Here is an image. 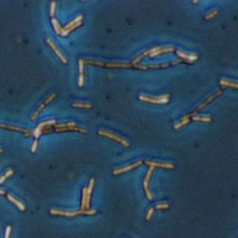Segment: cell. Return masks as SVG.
Masks as SVG:
<instances>
[{
  "instance_id": "603a6c76",
  "label": "cell",
  "mask_w": 238,
  "mask_h": 238,
  "mask_svg": "<svg viewBox=\"0 0 238 238\" xmlns=\"http://www.w3.org/2000/svg\"><path fill=\"white\" fill-rule=\"evenodd\" d=\"M73 107L74 108H90L92 107L91 103H81L77 102L73 103Z\"/></svg>"
},
{
  "instance_id": "5b68a950",
  "label": "cell",
  "mask_w": 238,
  "mask_h": 238,
  "mask_svg": "<svg viewBox=\"0 0 238 238\" xmlns=\"http://www.w3.org/2000/svg\"><path fill=\"white\" fill-rule=\"evenodd\" d=\"M56 96V93H54V92L52 93V94H51L50 95H49V97H48L47 99H46V100H45V102H42L41 104H40V105L39 106L38 108H37V110L36 111V112H35V113L33 115V116L31 117V120L32 121L36 120V119L37 118V117H38V115L40 114V112H41L43 110V108H44L46 107V105H48L49 103H50L54 99H55Z\"/></svg>"
},
{
  "instance_id": "cb8c5ba5",
  "label": "cell",
  "mask_w": 238,
  "mask_h": 238,
  "mask_svg": "<svg viewBox=\"0 0 238 238\" xmlns=\"http://www.w3.org/2000/svg\"><path fill=\"white\" fill-rule=\"evenodd\" d=\"M86 190L87 188L84 187L83 189V198H82L81 204V210H85L86 209Z\"/></svg>"
},
{
  "instance_id": "8fae6325",
  "label": "cell",
  "mask_w": 238,
  "mask_h": 238,
  "mask_svg": "<svg viewBox=\"0 0 238 238\" xmlns=\"http://www.w3.org/2000/svg\"><path fill=\"white\" fill-rule=\"evenodd\" d=\"M145 164L148 166L153 167H158V168H167V169H173L174 168V165L171 163H158V162L152 161H145Z\"/></svg>"
},
{
  "instance_id": "ffe728a7",
  "label": "cell",
  "mask_w": 238,
  "mask_h": 238,
  "mask_svg": "<svg viewBox=\"0 0 238 238\" xmlns=\"http://www.w3.org/2000/svg\"><path fill=\"white\" fill-rule=\"evenodd\" d=\"M82 20H83V15H78V16H77L76 18H75V19H73V20L72 21V22H69V23L67 24V25H66L65 27H64L63 29H69V28H71L72 26L75 25L76 24L78 23V22H81Z\"/></svg>"
},
{
  "instance_id": "ac0fdd59",
  "label": "cell",
  "mask_w": 238,
  "mask_h": 238,
  "mask_svg": "<svg viewBox=\"0 0 238 238\" xmlns=\"http://www.w3.org/2000/svg\"><path fill=\"white\" fill-rule=\"evenodd\" d=\"M220 84L223 87H231V88H238V84L237 82H233L230 81L228 79H225V78H221V80L220 81Z\"/></svg>"
},
{
  "instance_id": "83f0119b",
  "label": "cell",
  "mask_w": 238,
  "mask_h": 238,
  "mask_svg": "<svg viewBox=\"0 0 238 238\" xmlns=\"http://www.w3.org/2000/svg\"><path fill=\"white\" fill-rule=\"evenodd\" d=\"M217 13H218L217 10H216V9H215V10L212 11V12H210V13L207 14V15L205 16V19H206V20H209V19H211L212 18L216 16V15H217Z\"/></svg>"
},
{
  "instance_id": "f546056e",
  "label": "cell",
  "mask_w": 238,
  "mask_h": 238,
  "mask_svg": "<svg viewBox=\"0 0 238 238\" xmlns=\"http://www.w3.org/2000/svg\"><path fill=\"white\" fill-rule=\"evenodd\" d=\"M153 211H154V207H151V208H149L147 216H146V220H147V221H149V219H150L151 217H152L153 214Z\"/></svg>"
},
{
  "instance_id": "d4e9b609",
  "label": "cell",
  "mask_w": 238,
  "mask_h": 238,
  "mask_svg": "<svg viewBox=\"0 0 238 238\" xmlns=\"http://www.w3.org/2000/svg\"><path fill=\"white\" fill-rule=\"evenodd\" d=\"M14 174V170H12V169H9L7 171H6V173L3 176H2L1 178H0V184H2L3 182H4L6 180V178H9V176H11L12 174Z\"/></svg>"
},
{
  "instance_id": "4316f807",
  "label": "cell",
  "mask_w": 238,
  "mask_h": 238,
  "mask_svg": "<svg viewBox=\"0 0 238 238\" xmlns=\"http://www.w3.org/2000/svg\"><path fill=\"white\" fill-rule=\"evenodd\" d=\"M55 12H56V2L53 1L51 2V6H50V16L53 18H54V15H55Z\"/></svg>"
},
{
  "instance_id": "7a4b0ae2",
  "label": "cell",
  "mask_w": 238,
  "mask_h": 238,
  "mask_svg": "<svg viewBox=\"0 0 238 238\" xmlns=\"http://www.w3.org/2000/svg\"><path fill=\"white\" fill-rule=\"evenodd\" d=\"M170 96V94H166L163 95L158 96V97H149V96H146L144 95H140L139 96V99L144 102L152 103V104H163V103H167L169 102Z\"/></svg>"
},
{
  "instance_id": "e575fe53",
  "label": "cell",
  "mask_w": 238,
  "mask_h": 238,
  "mask_svg": "<svg viewBox=\"0 0 238 238\" xmlns=\"http://www.w3.org/2000/svg\"><path fill=\"white\" fill-rule=\"evenodd\" d=\"M194 2V3H197V2H198V1H194V2Z\"/></svg>"
},
{
  "instance_id": "52a82bcc",
  "label": "cell",
  "mask_w": 238,
  "mask_h": 238,
  "mask_svg": "<svg viewBox=\"0 0 238 238\" xmlns=\"http://www.w3.org/2000/svg\"><path fill=\"white\" fill-rule=\"evenodd\" d=\"M56 121L55 119H52V120L46 121H43L41 123H39L38 125V126L36 128L33 129V135H34L35 139H38L40 136H41V131L43 129V126H46V125H56Z\"/></svg>"
},
{
  "instance_id": "d6a6232c",
  "label": "cell",
  "mask_w": 238,
  "mask_h": 238,
  "mask_svg": "<svg viewBox=\"0 0 238 238\" xmlns=\"http://www.w3.org/2000/svg\"><path fill=\"white\" fill-rule=\"evenodd\" d=\"M0 194H2V195H3V194H6V191H5L4 190L0 189Z\"/></svg>"
},
{
  "instance_id": "7402d4cb",
  "label": "cell",
  "mask_w": 238,
  "mask_h": 238,
  "mask_svg": "<svg viewBox=\"0 0 238 238\" xmlns=\"http://www.w3.org/2000/svg\"><path fill=\"white\" fill-rule=\"evenodd\" d=\"M193 120L199 121L203 122H210L211 118L209 116H192Z\"/></svg>"
},
{
  "instance_id": "7c38bea8",
  "label": "cell",
  "mask_w": 238,
  "mask_h": 238,
  "mask_svg": "<svg viewBox=\"0 0 238 238\" xmlns=\"http://www.w3.org/2000/svg\"><path fill=\"white\" fill-rule=\"evenodd\" d=\"M221 94H222V90H219V91H217L216 93H214V94L211 95H210V97L207 98V99H206V101H204V102L201 103V104H200V106H199V107L197 108V110H196L195 112H194V113H197V112H199V111H200V109H202V108H205L206 106H207V104H209V103L211 102L213 100V99H216V98L217 97V96L220 95H221Z\"/></svg>"
},
{
  "instance_id": "e0dca14e",
  "label": "cell",
  "mask_w": 238,
  "mask_h": 238,
  "mask_svg": "<svg viewBox=\"0 0 238 238\" xmlns=\"http://www.w3.org/2000/svg\"><path fill=\"white\" fill-rule=\"evenodd\" d=\"M7 198L9 199V200L10 201H12V203L15 204L16 205L17 207H19V210H22V211H23V210H25V206H24V204L21 203L20 201H19L18 200H16V199L15 197H13V196L11 195V194H7Z\"/></svg>"
},
{
  "instance_id": "9a60e30c",
  "label": "cell",
  "mask_w": 238,
  "mask_h": 238,
  "mask_svg": "<svg viewBox=\"0 0 238 238\" xmlns=\"http://www.w3.org/2000/svg\"><path fill=\"white\" fill-rule=\"evenodd\" d=\"M79 68H80V76H79V86L82 87L84 84V62L80 59L79 61Z\"/></svg>"
},
{
  "instance_id": "4dcf8cb0",
  "label": "cell",
  "mask_w": 238,
  "mask_h": 238,
  "mask_svg": "<svg viewBox=\"0 0 238 238\" xmlns=\"http://www.w3.org/2000/svg\"><path fill=\"white\" fill-rule=\"evenodd\" d=\"M169 207V204H166V203H163V204H157V206H156L154 208H157V209H167Z\"/></svg>"
},
{
  "instance_id": "1f68e13d",
  "label": "cell",
  "mask_w": 238,
  "mask_h": 238,
  "mask_svg": "<svg viewBox=\"0 0 238 238\" xmlns=\"http://www.w3.org/2000/svg\"><path fill=\"white\" fill-rule=\"evenodd\" d=\"M11 232V226H8L6 229V234H5V238H9Z\"/></svg>"
},
{
  "instance_id": "4fadbf2b",
  "label": "cell",
  "mask_w": 238,
  "mask_h": 238,
  "mask_svg": "<svg viewBox=\"0 0 238 238\" xmlns=\"http://www.w3.org/2000/svg\"><path fill=\"white\" fill-rule=\"evenodd\" d=\"M176 54L181 57L184 61H186V62H193L194 61H197L198 59L197 55L194 54H187V53L183 52L182 51L177 50L176 51Z\"/></svg>"
},
{
  "instance_id": "ba28073f",
  "label": "cell",
  "mask_w": 238,
  "mask_h": 238,
  "mask_svg": "<svg viewBox=\"0 0 238 238\" xmlns=\"http://www.w3.org/2000/svg\"><path fill=\"white\" fill-rule=\"evenodd\" d=\"M46 42H47V43L49 44V46H50L51 48H52V49L54 51V52L56 53V55H57L58 57H59V59H61V61H62V62H63L64 64H67L68 61H67L66 58L65 56L62 55V53L59 50V49H58L57 47H56V46L55 44H54V42H53V40L51 39L50 38H46Z\"/></svg>"
},
{
  "instance_id": "3957f363",
  "label": "cell",
  "mask_w": 238,
  "mask_h": 238,
  "mask_svg": "<svg viewBox=\"0 0 238 238\" xmlns=\"http://www.w3.org/2000/svg\"><path fill=\"white\" fill-rule=\"evenodd\" d=\"M98 134H100V135L107 137V138H110V139L114 140V141H118V142H120V144H123V145H124L125 147H130V142H129L127 140L124 139V138H121V137L117 136V134H112V133H110V132H108V131H103V130H100V131H99Z\"/></svg>"
},
{
  "instance_id": "d6986e66",
  "label": "cell",
  "mask_w": 238,
  "mask_h": 238,
  "mask_svg": "<svg viewBox=\"0 0 238 238\" xmlns=\"http://www.w3.org/2000/svg\"><path fill=\"white\" fill-rule=\"evenodd\" d=\"M52 24H53V25L54 29H55V32H56V34L60 35L61 33H62V28L61 27L60 24L59 23V22H58L57 19H55V18H53L52 19Z\"/></svg>"
},
{
  "instance_id": "44dd1931",
  "label": "cell",
  "mask_w": 238,
  "mask_h": 238,
  "mask_svg": "<svg viewBox=\"0 0 238 238\" xmlns=\"http://www.w3.org/2000/svg\"><path fill=\"white\" fill-rule=\"evenodd\" d=\"M76 125L74 121H70L68 123L65 124H56L54 125L55 128H69V127H76Z\"/></svg>"
},
{
  "instance_id": "f1b7e54d",
  "label": "cell",
  "mask_w": 238,
  "mask_h": 238,
  "mask_svg": "<svg viewBox=\"0 0 238 238\" xmlns=\"http://www.w3.org/2000/svg\"><path fill=\"white\" fill-rule=\"evenodd\" d=\"M38 141H37L36 139L34 140V141H33V145H32V148H31V151L33 153H35V152H36V149H37V147H38Z\"/></svg>"
},
{
  "instance_id": "277c9868",
  "label": "cell",
  "mask_w": 238,
  "mask_h": 238,
  "mask_svg": "<svg viewBox=\"0 0 238 238\" xmlns=\"http://www.w3.org/2000/svg\"><path fill=\"white\" fill-rule=\"evenodd\" d=\"M154 168H153V167H150V168H149V170H147V174H146V177L145 178H144V189H145V191H146V194H147V197L148 198V200L151 201L153 199V194H152V192H151L149 190V179H150V177H151V174H152V172Z\"/></svg>"
},
{
  "instance_id": "30bf717a",
  "label": "cell",
  "mask_w": 238,
  "mask_h": 238,
  "mask_svg": "<svg viewBox=\"0 0 238 238\" xmlns=\"http://www.w3.org/2000/svg\"><path fill=\"white\" fill-rule=\"evenodd\" d=\"M162 48H163V47H161V46H158V47H155V48H153V49H148V50L145 51H144V52H143L142 54L138 56L137 58H136V59H135L134 60H133V62H132L131 65H137L138 62H139L141 60V59H144V58L145 57V56H149L150 54H152V53L155 52V51L160 50V49H161Z\"/></svg>"
},
{
  "instance_id": "484cf974",
  "label": "cell",
  "mask_w": 238,
  "mask_h": 238,
  "mask_svg": "<svg viewBox=\"0 0 238 238\" xmlns=\"http://www.w3.org/2000/svg\"><path fill=\"white\" fill-rule=\"evenodd\" d=\"M190 122V118L189 119H185V120H181V121L177 122L176 124H175L174 125V129H179V128H181V127L183 126V125H186L187 123H189Z\"/></svg>"
},
{
  "instance_id": "9c48e42d",
  "label": "cell",
  "mask_w": 238,
  "mask_h": 238,
  "mask_svg": "<svg viewBox=\"0 0 238 238\" xmlns=\"http://www.w3.org/2000/svg\"><path fill=\"white\" fill-rule=\"evenodd\" d=\"M142 163H143L142 161H136V163L133 164V165H127V166L124 167V168H119V169L114 170L113 171H112V174H113L114 175H118V174H120L125 173V172L129 171V170H132V169H134V168H137V167L140 166V165H142Z\"/></svg>"
},
{
  "instance_id": "5bb4252c",
  "label": "cell",
  "mask_w": 238,
  "mask_h": 238,
  "mask_svg": "<svg viewBox=\"0 0 238 238\" xmlns=\"http://www.w3.org/2000/svg\"><path fill=\"white\" fill-rule=\"evenodd\" d=\"M94 182H95L94 178H91L90 181H89V187H88L87 190H86V209L89 208L91 194H92V191H93V186H94Z\"/></svg>"
},
{
  "instance_id": "2e32d148",
  "label": "cell",
  "mask_w": 238,
  "mask_h": 238,
  "mask_svg": "<svg viewBox=\"0 0 238 238\" xmlns=\"http://www.w3.org/2000/svg\"><path fill=\"white\" fill-rule=\"evenodd\" d=\"M173 50H174V49H173V47H170V46H167V47H163L161 49H160V50L155 51V52H153V53H152V54L149 55V57H150V58L155 57V56L158 55H160V54H163V53L171 52V51H173Z\"/></svg>"
},
{
  "instance_id": "6da1fadb",
  "label": "cell",
  "mask_w": 238,
  "mask_h": 238,
  "mask_svg": "<svg viewBox=\"0 0 238 238\" xmlns=\"http://www.w3.org/2000/svg\"><path fill=\"white\" fill-rule=\"evenodd\" d=\"M50 213L53 215H59V216L72 218V217H75V216H77V215H80V214L94 215L95 214H96V210H95V209H92V210H76V211H64V210H55V209H52V210H50Z\"/></svg>"
},
{
  "instance_id": "8992f818",
  "label": "cell",
  "mask_w": 238,
  "mask_h": 238,
  "mask_svg": "<svg viewBox=\"0 0 238 238\" xmlns=\"http://www.w3.org/2000/svg\"><path fill=\"white\" fill-rule=\"evenodd\" d=\"M0 128H6V129L9 130H13L16 131H19V132H23L25 137H30L33 135V129H25V128H19V127L12 126V125H6V124H1L0 123Z\"/></svg>"
},
{
  "instance_id": "836d02e7",
  "label": "cell",
  "mask_w": 238,
  "mask_h": 238,
  "mask_svg": "<svg viewBox=\"0 0 238 238\" xmlns=\"http://www.w3.org/2000/svg\"><path fill=\"white\" fill-rule=\"evenodd\" d=\"M3 152H4V151H3V149L0 148V154H1V153H3Z\"/></svg>"
}]
</instances>
